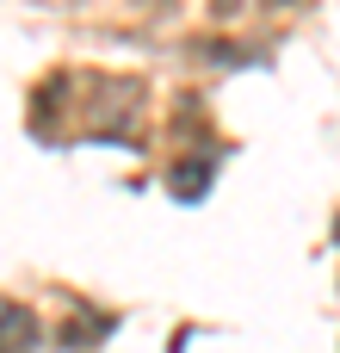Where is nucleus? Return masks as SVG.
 <instances>
[{
    "label": "nucleus",
    "instance_id": "2",
    "mask_svg": "<svg viewBox=\"0 0 340 353\" xmlns=\"http://www.w3.org/2000/svg\"><path fill=\"white\" fill-rule=\"evenodd\" d=\"M31 335H37V329H31V316H25L19 304H6V353L31 347Z\"/></svg>",
    "mask_w": 340,
    "mask_h": 353
},
{
    "label": "nucleus",
    "instance_id": "1",
    "mask_svg": "<svg viewBox=\"0 0 340 353\" xmlns=\"http://www.w3.org/2000/svg\"><path fill=\"white\" fill-rule=\"evenodd\" d=\"M167 186H173L180 199H198V192L211 186V161H180V168L167 174Z\"/></svg>",
    "mask_w": 340,
    "mask_h": 353
}]
</instances>
